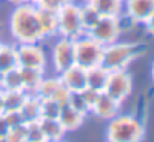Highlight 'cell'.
<instances>
[{
  "label": "cell",
  "mask_w": 154,
  "mask_h": 142,
  "mask_svg": "<svg viewBox=\"0 0 154 142\" xmlns=\"http://www.w3.org/2000/svg\"><path fill=\"white\" fill-rule=\"evenodd\" d=\"M121 29V17H100L94 27H91L85 35L99 42L102 47H108L118 41Z\"/></svg>",
  "instance_id": "8992f818"
},
{
  "label": "cell",
  "mask_w": 154,
  "mask_h": 142,
  "mask_svg": "<svg viewBox=\"0 0 154 142\" xmlns=\"http://www.w3.org/2000/svg\"><path fill=\"white\" fill-rule=\"evenodd\" d=\"M85 118H87V117H84L82 114H79V112L75 111L73 108H70L67 103L61 106L60 114H58V120H60L61 126L64 127L66 133H67V132H69V133H73V132L79 130V129L84 126Z\"/></svg>",
  "instance_id": "5bb4252c"
},
{
  "label": "cell",
  "mask_w": 154,
  "mask_h": 142,
  "mask_svg": "<svg viewBox=\"0 0 154 142\" xmlns=\"http://www.w3.org/2000/svg\"><path fill=\"white\" fill-rule=\"evenodd\" d=\"M18 67H35L45 70L47 55L39 44H17Z\"/></svg>",
  "instance_id": "9c48e42d"
},
{
  "label": "cell",
  "mask_w": 154,
  "mask_h": 142,
  "mask_svg": "<svg viewBox=\"0 0 154 142\" xmlns=\"http://www.w3.org/2000/svg\"><path fill=\"white\" fill-rule=\"evenodd\" d=\"M90 5L100 17H121L123 14V2L120 0H91Z\"/></svg>",
  "instance_id": "44dd1931"
},
{
  "label": "cell",
  "mask_w": 154,
  "mask_h": 142,
  "mask_svg": "<svg viewBox=\"0 0 154 142\" xmlns=\"http://www.w3.org/2000/svg\"><path fill=\"white\" fill-rule=\"evenodd\" d=\"M120 2H124V0H120Z\"/></svg>",
  "instance_id": "7bdbcfd3"
},
{
  "label": "cell",
  "mask_w": 154,
  "mask_h": 142,
  "mask_svg": "<svg viewBox=\"0 0 154 142\" xmlns=\"http://www.w3.org/2000/svg\"><path fill=\"white\" fill-rule=\"evenodd\" d=\"M3 90H0V114H3Z\"/></svg>",
  "instance_id": "836d02e7"
},
{
  "label": "cell",
  "mask_w": 154,
  "mask_h": 142,
  "mask_svg": "<svg viewBox=\"0 0 154 142\" xmlns=\"http://www.w3.org/2000/svg\"><path fill=\"white\" fill-rule=\"evenodd\" d=\"M3 117H5L9 129L26 124V121H24V118H23V115H21L20 111H6V112H3Z\"/></svg>",
  "instance_id": "f546056e"
},
{
  "label": "cell",
  "mask_w": 154,
  "mask_h": 142,
  "mask_svg": "<svg viewBox=\"0 0 154 142\" xmlns=\"http://www.w3.org/2000/svg\"><path fill=\"white\" fill-rule=\"evenodd\" d=\"M144 26H145L147 33H148V35H151V36H154V12L150 15V18L144 23Z\"/></svg>",
  "instance_id": "d6a6232c"
},
{
  "label": "cell",
  "mask_w": 154,
  "mask_h": 142,
  "mask_svg": "<svg viewBox=\"0 0 154 142\" xmlns=\"http://www.w3.org/2000/svg\"><path fill=\"white\" fill-rule=\"evenodd\" d=\"M120 111H121V102L115 100L105 91H100L90 109V114H93L100 121H109L114 117H117Z\"/></svg>",
  "instance_id": "30bf717a"
},
{
  "label": "cell",
  "mask_w": 154,
  "mask_h": 142,
  "mask_svg": "<svg viewBox=\"0 0 154 142\" xmlns=\"http://www.w3.org/2000/svg\"><path fill=\"white\" fill-rule=\"evenodd\" d=\"M123 11L133 24H144L154 12V0H124Z\"/></svg>",
  "instance_id": "8fae6325"
},
{
  "label": "cell",
  "mask_w": 154,
  "mask_h": 142,
  "mask_svg": "<svg viewBox=\"0 0 154 142\" xmlns=\"http://www.w3.org/2000/svg\"><path fill=\"white\" fill-rule=\"evenodd\" d=\"M0 142H9V141H8L6 138H0Z\"/></svg>",
  "instance_id": "74e56055"
},
{
  "label": "cell",
  "mask_w": 154,
  "mask_h": 142,
  "mask_svg": "<svg viewBox=\"0 0 154 142\" xmlns=\"http://www.w3.org/2000/svg\"><path fill=\"white\" fill-rule=\"evenodd\" d=\"M39 142H48V141H45V139H44V141H39Z\"/></svg>",
  "instance_id": "60d3db41"
},
{
  "label": "cell",
  "mask_w": 154,
  "mask_h": 142,
  "mask_svg": "<svg viewBox=\"0 0 154 142\" xmlns=\"http://www.w3.org/2000/svg\"><path fill=\"white\" fill-rule=\"evenodd\" d=\"M106 142H115V141H106Z\"/></svg>",
  "instance_id": "b9f144b4"
},
{
  "label": "cell",
  "mask_w": 154,
  "mask_h": 142,
  "mask_svg": "<svg viewBox=\"0 0 154 142\" xmlns=\"http://www.w3.org/2000/svg\"><path fill=\"white\" fill-rule=\"evenodd\" d=\"M8 2H11V3H12V5H15V6H17V5L24 3V0H8Z\"/></svg>",
  "instance_id": "e575fe53"
},
{
  "label": "cell",
  "mask_w": 154,
  "mask_h": 142,
  "mask_svg": "<svg viewBox=\"0 0 154 142\" xmlns=\"http://www.w3.org/2000/svg\"><path fill=\"white\" fill-rule=\"evenodd\" d=\"M57 24H58V36L76 39L84 35L81 17H79V5L70 3L63 6L57 12Z\"/></svg>",
  "instance_id": "5b68a950"
},
{
  "label": "cell",
  "mask_w": 154,
  "mask_h": 142,
  "mask_svg": "<svg viewBox=\"0 0 154 142\" xmlns=\"http://www.w3.org/2000/svg\"><path fill=\"white\" fill-rule=\"evenodd\" d=\"M82 96H84V99H85V102L88 103V106H90V109H91V106H93V103L96 102V99H97V91H94V90H91V88H88V87H85L82 91Z\"/></svg>",
  "instance_id": "4dcf8cb0"
},
{
  "label": "cell",
  "mask_w": 154,
  "mask_h": 142,
  "mask_svg": "<svg viewBox=\"0 0 154 142\" xmlns=\"http://www.w3.org/2000/svg\"><path fill=\"white\" fill-rule=\"evenodd\" d=\"M38 0H24V3H30V5H36Z\"/></svg>",
  "instance_id": "8d00e7d4"
},
{
  "label": "cell",
  "mask_w": 154,
  "mask_h": 142,
  "mask_svg": "<svg viewBox=\"0 0 154 142\" xmlns=\"http://www.w3.org/2000/svg\"><path fill=\"white\" fill-rule=\"evenodd\" d=\"M38 123L41 126V130L44 133L45 141H48V142L60 141L66 135V130L61 126V123H60L58 118H44V117H41Z\"/></svg>",
  "instance_id": "9a60e30c"
},
{
  "label": "cell",
  "mask_w": 154,
  "mask_h": 142,
  "mask_svg": "<svg viewBox=\"0 0 154 142\" xmlns=\"http://www.w3.org/2000/svg\"><path fill=\"white\" fill-rule=\"evenodd\" d=\"M61 105L54 99H41V117L44 118H58Z\"/></svg>",
  "instance_id": "484cf974"
},
{
  "label": "cell",
  "mask_w": 154,
  "mask_h": 142,
  "mask_svg": "<svg viewBox=\"0 0 154 142\" xmlns=\"http://www.w3.org/2000/svg\"><path fill=\"white\" fill-rule=\"evenodd\" d=\"M91 0H82V3H90Z\"/></svg>",
  "instance_id": "f35d334b"
},
{
  "label": "cell",
  "mask_w": 154,
  "mask_h": 142,
  "mask_svg": "<svg viewBox=\"0 0 154 142\" xmlns=\"http://www.w3.org/2000/svg\"><path fill=\"white\" fill-rule=\"evenodd\" d=\"M108 75H109V70H106L103 66H96V67L87 69V87L97 91V93L105 91Z\"/></svg>",
  "instance_id": "e0dca14e"
},
{
  "label": "cell",
  "mask_w": 154,
  "mask_h": 142,
  "mask_svg": "<svg viewBox=\"0 0 154 142\" xmlns=\"http://www.w3.org/2000/svg\"><path fill=\"white\" fill-rule=\"evenodd\" d=\"M51 61L54 70L60 75L66 69L75 64V39L58 36L52 45Z\"/></svg>",
  "instance_id": "ba28073f"
},
{
  "label": "cell",
  "mask_w": 154,
  "mask_h": 142,
  "mask_svg": "<svg viewBox=\"0 0 154 142\" xmlns=\"http://www.w3.org/2000/svg\"><path fill=\"white\" fill-rule=\"evenodd\" d=\"M26 139H27V142H39L45 139L38 121L26 123Z\"/></svg>",
  "instance_id": "4316f807"
},
{
  "label": "cell",
  "mask_w": 154,
  "mask_h": 142,
  "mask_svg": "<svg viewBox=\"0 0 154 142\" xmlns=\"http://www.w3.org/2000/svg\"><path fill=\"white\" fill-rule=\"evenodd\" d=\"M9 29L17 44H39L44 41L35 5H17L9 18Z\"/></svg>",
  "instance_id": "6da1fadb"
},
{
  "label": "cell",
  "mask_w": 154,
  "mask_h": 142,
  "mask_svg": "<svg viewBox=\"0 0 154 142\" xmlns=\"http://www.w3.org/2000/svg\"><path fill=\"white\" fill-rule=\"evenodd\" d=\"M6 139L9 142H27V139H26V124L11 127L8 135H6Z\"/></svg>",
  "instance_id": "f1b7e54d"
},
{
  "label": "cell",
  "mask_w": 154,
  "mask_h": 142,
  "mask_svg": "<svg viewBox=\"0 0 154 142\" xmlns=\"http://www.w3.org/2000/svg\"><path fill=\"white\" fill-rule=\"evenodd\" d=\"M103 47L87 35L75 39V64L87 69L100 66Z\"/></svg>",
  "instance_id": "277c9868"
},
{
  "label": "cell",
  "mask_w": 154,
  "mask_h": 142,
  "mask_svg": "<svg viewBox=\"0 0 154 142\" xmlns=\"http://www.w3.org/2000/svg\"><path fill=\"white\" fill-rule=\"evenodd\" d=\"M61 87H63V82H61L60 76H52V78L44 76V79L41 81V84L38 85V88L33 94L38 96L39 99H54Z\"/></svg>",
  "instance_id": "d6986e66"
},
{
  "label": "cell",
  "mask_w": 154,
  "mask_h": 142,
  "mask_svg": "<svg viewBox=\"0 0 154 142\" xmlns=\"http://www.w3.org/2000/svg\"><path fill=\"white\" fill-rule=\"evenodd\" d=\"M30 93L24 90H11V91H3V112L6 111H20L23 103L26 102L27 96Z\"/></svg>",
  "instance_id": "7402d4cb"
},
{
  "label": "cell",
  "mask_w": 154,
  "mask_h": 142,
  "mask_svg": "<svg viewBox=\"0 0 154 142\" xmlns=\"http://www.w3.org/2000/svg\"><path fill=\"white\" fill-rule=\"evenodd\" d=\"M151 81L154 82V61H153V64H151Z\"/></svg>",
  "instance_id": "d590c367"
},
{
  "label": "cell",
  "mask_w": 154,
  "mask_h": 142,
  "mask_svg": "<svg viewBox=\"0 0 154 142\" xmlns=\"http://www.w3.org/2000/svg\"><path fill=\"white\" fill-rule=\"evenodd\" d=\"M142 52H144V49H142V45H139V44L117 41L108 47H103L100 66H103L109 72L127 69V66L132 64Z\"/></svg>",
  "instance_id": "3957f363"
},
{
  "label": "cell",
  "mask_w": 154,
  "mask_h": 142,
  "mask_svg": "<svg viewBox=\"0 0 154 142\" xmlns=\"http://www.w3.org/2000/svg\"><path fill=\"white\" fill-rule=\"evenodd\" d=\"M0 90H3V91L24 90L23 88L20 67H15V69H11V70H8L5 73H0Z\"/></svg>",
  "instance_id": "603a6c76"
},
{
  "label": "cell",
  "mask_w": 154,
  "mask_h": 142,
  "mask_svg": "<svg viewBox=\"0 0 154 142\" xmlns=\"http://www.w3.org/2000/svg\"><path fill=\"white\" fill-rule=\"evenodd\" d=\"M38 21L42 33V39H50L58 36V24H57V12H52L44 8L36 6Z\"/></svg>",
  "instance_id": "4fadbf2b"
},
{
  "label": "cell",
  "mask_w": 154,
  "mask_h": 142,
  "mask_svg": "<svg viewBox=\"0 0 154 142\" xmlns=\"http://www.w3.org/2000/svg\"><path fill=\"white\" fill-rule=\"evenodd\" d=\"M132 90H133V79H132V75L127 72V69L109 72L106 87H105L106 94H109L115 100L123 103L132 94Z\"/></svg>",
  "instance_id": "52a82bcc"
},
{
  "label": "cell",
  "mask_w": 154,
  "mask_h": 142,
  "mask_svg": "<svg viewBox=\"0 0 154 142\" xmlns=\"http://www.w3.org/2000/svg\"><path fill=\"white\" fill-rule=\"evenodd\" d=\"M0 45H2V42H0Z\"/></svg>",
  "instance_id": "ee69618b"
},
{
  "label": "cell",
  "mask_w": 154,
  "mask_h": 142,
  "mask_svg": "<svg viewBox=\"0 0 154 142\" xmlns=\"http://www.w3.org/2000/svg\"><path fill=\"white\" fill-rule=\"evenodd\" d=\"M145 136L144 123L130 114H118L106 127V141L115 142H142Z\"/></svg>",
  "instance_id": "7a4b0ae2"
},
{
  "label": "cell",
  "mask_w": 154,
  "mask_h": 142,
  "mask_svg": "<svg viewBox=\"0 0 154 142\" xmlns=\"http://www.w3.org/2000/svg\"><path fill=\"white\" fill-rule=\"evenodd\" d=\"M70 3H76V0H38L35 6L48 9V11H52V12H58L63 6L70 5Z\"/></svg>",
  "instance_id": "83f0119b"
},
{
  "label": "cell",
  "mask_w": 154,
  "mask_h": 142,
  "mask_svg": "<svg viewBox=\"0 0 154 142\" xmlns=\"http://www.w3.org/2000/svg\"><path fill=\"white\" fill-rule=\"evenodd\" d=\"M54 142H64V141H63V139H60V141H54Z\"/></svg>",
  "instance_id": "ab89813d"
},
{
  "label": "cell",
  "mask_w": 154,
  "mask_h": 142,
  "mask_svg": "<svg viewBox=\"0 0 154 142\" xmlns=\"http://www.w3.org/2000/svg\"><path fill=\"white\" fill-rule=\"evenodd\" d=\"M20 112L26 123L39 121L41 118V99L35 94H29L23 106L20 108Z\"/></svg>",
  "instance_id": "ac0fdd59"
},
{
  "label": "cell",
  "mask_w": 154,
  "mask_h": 142,
  "mask_svg": "<svg viewBox=\"0 0 154 142\" xmlns=\"http://www.w3.org/2000/svg\"><path fill=\"white\" fill-rule=\"evenodd\" d=\"M67 105L70 108H73L75 111H78L79 114H82L84 117L90 115V106L85 102L84 96L81 91H69V97H67Z\"/></svg>",
  "instance_id": "d4e9b609"
},
{
  "label": "cell",
  "mask_w": 154,
  "mask_h": 142,
  "mask_svg": "<svg viewBox=\"0 0 154 142\" xmlns=\"http://www.w3.org/2000/svg\"><path fill=\"white\" fill-rule=\"evenodd\" d=\"M15 67H18L17 45L2 44L0 45V73H5Z\"/></svg>",
  "instance_id": "ffe728a7"
},
{
  "label": "cell",
  "mask_w": 154,
  "mask_h": 142,
  "mask_svg": "<svg viewBox=\"0 0 154 142\" xmlns=\"http://www.w3.org/2000/svg\"><path fill=\"white\" fill-rule=\"evenodd\" d=\"M8 132H9V126H8L3 114H0V138H6Z\"/></svg>",
  "instance_id": "1f68e13d"
},
{
  "label": "cell",
  "mask_w": 154,
  "mask_h": 142,
  "mask_svg": "<svg viewBox=\"0 0 154 142\" xmlns=\"http://www.w3.org/2000/svg\"><path fill=\"white\" fill-rule=\"evenodd\" d=\"M79 17H81V24H82V30L85 35L99 21L100 14L90 3H82V5H79Z\"/></svg>",
  "instance_id": "cb8c5ba5"
},
{
  "label": "cell",
  "mask_w": 154,
  "mask_h": 142,
  "mask_svg": "<svg viewBox=\"0 0 154 142\" xmlns=\"http://www.w3.org/2000/svg\"><path fill=\"white\" fill-rule=\"evenodd\" d=\"M58 76L69 91H82L87 87V70L78 64L70 66Z\"/></svg>",
  "instance_id": "7c38bea8"
},
{
  "label": "cell",
  "mask_w": 154,
  "mask_h": 142,
  "mask_svg": "<svg viewBox=\"0 0 154 142\" xmlns=\"http://www.w3.org/2000/svg\"><path fill=\"white\" fill-rule=\"evenodd\" d=\"M21 73V81H23V88L24 91L33 94L44 79V70L42 69H35V67H20Z\"/></svg>",
  "instance_id": "2e32d148"
}]
</instances>
